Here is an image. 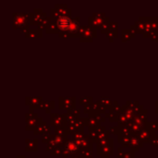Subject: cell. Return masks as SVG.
Returning <instances> with one entry per match:
<instances>
[{"label":"cell","mask_w":158,"mask_h":158,"mask_svg":"<svg viewBox=\"0 0 158 158\" xmlns=\"http://www.w3.org/2000/svg\"><path fill=\"white\" fill-rule=\"evenodd\" d=\"M71 22L72 21L70 20V19L69 17H67V16H60L58 19H57V27L59 29H60L61 31H69V28H70V25H71Z\"/></svg>","instance_id":"1"}]
</instances>
